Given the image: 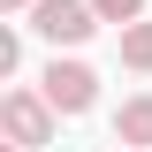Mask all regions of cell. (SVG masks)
Returning <instances> with one entry per match:
<instances>
[{
    "instance_id": "obj_9",
    "label": "cell",
    "mask_w": 152,
    "mask_h": 152,
    "mask_svg": "<svg viewBox=\"0 0 152 152\" xmlns=\"http://www.w3.org/2000/svg\"><path fill=\"white\" fill-rule=\"evenodd\" d=\"M8 152H23V145H8Z\"/></svg>"
},
{
    "instance_id": "obj_1",
    "label": "cell",
    "mask_w": 152,
    "mask_h": 152,
    "mask_svg": "<svg viewBox=\"0 0 152 152\" xmlns=\"http://www.w3.org/2000/svg\"><path fill=\"white\" fill-rule=\"evenodd\" d=\"M0 122H8V137H15L23 152H38V145H53L61 107H53L46 91H8V99H0Z\"/></svg>"
},
{
    "instance_id": "obj_3",
    "label": "cell",
    "mask_w": 152,
    "mask_h": 152,
    "mask_svg": "<svg viewBox=\"0 0 152 152\" xmlns=\"http://www.w3.org/2000/svg\"><path fill=\"white\" fill-rule=\"evenodd\" d=\"M38 91L53 99L61 114H84V107L99 99V76L84 69V61H61V53H53V61H46V76H38Z\"/></svg>"
},
{
    "instance_id": "obj_8",
    "label": "cell",
    "mask_w": 152,
    "mask_h": 152,
    "mask_svg": "<svg viewBox=\"0 0 152 152\" xmlns=\"http://www.w3.org/2000/svg\"><path fill=\"white\" fill-rule=\"evenodd\" d=\"M129 152H152V145H129Z\"/></svg>"
},
{
    "instance_id": "obj_5",
    "label": "cell",
    "mask_w": 152,
    "mask_h": 152,
    "mask_svg": "<svg viewBox=\"0 0 152 152\" xmlns=\"http://www.w3.org/2000/svg\"><path fill=\"white\" fill-rule=\"evenodd\" d=\"M122 61H129L137 76H152V23H145V15L122 23Z\"/></svg>"
},
{
    "instance_id": "obj_6",
    "label": "cell",
    "mask_w": 152,
    "mask_h": 152,
    "mask_svg": "<svg viewBox=\"0 0 152 152\" xmlns=\"http://www.w3.org/2000/svg\"><path fill=\"white\" fill-rule=\"evenodd\" d=\"M91 8H99V23H137L145 15V0H91Z\"/></svg>"
},
{
    "instance_id": "obj_2",
    "label": "cell",
    "mask_w": 152,
    "mask_h": 152,
    "mask_svg": "<svg viewBox=\"0 0 152 152\" xmlns=\"http://www.w3.org/2000/svg\"><path fill=\"white\" fill-rule=\"evenodd\" d=\"M31 31L53 38V46H84V38L99 31V8L91 0H38L31 8Z\"/></svg>"
},
{
    "instance_id": "obj_7",
    "label": "cell",
    "mask_w": 152,
    "mask_h": 152,
    "mask_svg": "<svg viewBox=\"0 0 152 152\" xmlns=\"http://www.w3.org/2000/svg\"><path fill=\"white\" fill-rule=\"evenodd\" d=\"M0 8H8V15H31V8H38V0H0Z\"/></svg>"
},
{
    "instance_id": "obj_4",
    "label": "cell",
    "mask_w": 152,
    "mask_h": 152,
    "mask_svg": "<svg viewBox=\"0 0 152 152\" xmlns=\"http://www.w3.org/2000/svg\"><path fill=\"white\" fill-rule=\"evenodd\" d=\"M114 145H152V99H122V114H114Z\"/></svg>"
}]
</instances>
